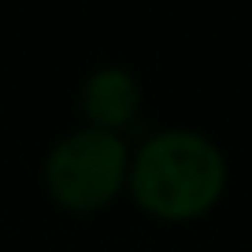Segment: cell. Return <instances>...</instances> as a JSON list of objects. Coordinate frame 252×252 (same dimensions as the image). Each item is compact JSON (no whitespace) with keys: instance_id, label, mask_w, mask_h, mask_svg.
I'll return each mask as SVG.
<instances>
[{"instance_id":"obj_1","label":"cell","mask_w":252,"mask_h":252,"mask_svg":"<svg viewBox=\"0 0 252 252\" xmlns=\"http://www.w3.org/2000/svg\"><path fill=\"white\" fill-rule=\"evenodd\" d=\"M141 208L163 219L200 215L226 189V152L215 137L193 126H167L134 149L130 178Z\"/></svg>"},{"instance_id":"obj_2","label":"cell","mask_w":252,"mask_h":252,"mask_svg":"<svg viewBox=\"0 0 252 252\" xmlns=\"http://www.w3.org/2000/svg\"><path fill=\"white\" fill-rule=\"evenodd\" d=\"M134 149L123 130L82 123L60 137L45 156V186L63 208L93 212L115 197L130 178Z\"/></svg>"},{"instance_id":"obj_3","label":"cell","mask_w":252,"mask_h":252,"mask_svg":"<svg viewBox=\"0 0 252 252\" xmlns=\"http://www.w3.org/2000/svg\"><path fill=\"white\" fill-rule=\"evenodd\" d=\"M78 108L93 126L123 130L141 108V78L126 63H96L78 86Z\"/></svg>"}]
</instances>
